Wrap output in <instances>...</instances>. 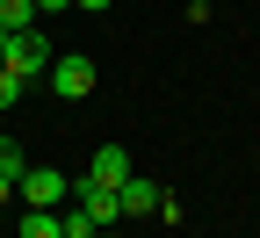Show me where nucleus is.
I'll return each instance as SVG.
<instances>
[{
  "instance_id": "f257e3e1",
  "label": "nucleus",
  "mask_w": 260,
  "mask_h": 238,
  "mask_svg": "<svg viewBox=\"0 0 260 238\" xmlns=\"http://www.w3.org/2000/svg\"><path fill=\"white\" fill-rule=\"evenodd\" d=\"M51 58H58V51L44 44V22H37V29H15L8 51H0V65H8L15 80H44V65H51Z\"/></svg>"
},
{
  "instance_id": "f03ea898",
  "label": "nucleus",
  "mask_w": 260,
  "mask_h": 238,
  "mask_svg": "<svg viewBox=\"0 0 260 238\" xmlns=\"http://www.w3.org/2000/svg\"><path fill=\"white\" fill-rule=\"evenodd\" d=\"M15 195L29 202V210H65V202H73V181L51 174V166H22V174H15Z\"/></svg>"
},
{
  "instance_id": "7ed1b4c3",
  "label": "nucleus",
  "mask_w": 260,
  "mask_h": 238,
  "mask_svg": "<svg viewBox=\"0 0 260 238\" xmlns=\"http://www.w3.org/2000/svg\"><path fill=\"white\" fill-rule=\"evenodd\" d=\"M51 94H58V101H80V94H94V58H80V51H58V58H51Z\"/></svg>"
},
{
  "instance_id": "20e7f679",
  "label": "nucleus",
  "mask_w": 260,
  "mask_h": 238,
  "mask_svg": "<svg viewBox=\"0 0 260 238\" xmlns=\"http://www.w3.org/2000/svg\"><path fill=\"white\" fill-rule=\"evenodd\" d=\"M116 202H123V224H138V217H159V188H152V181H138V174H130V181L116 188Z\"/></svg>"
},
{
  "instance_id": "39448f33",
  "label": "nucleus",
  "mask_w": 260,
  "mask_h": 238,
  "mask_svg": "<svg viewBox=\"0 0 260 238\" xmlns=\"http://www.w3.org/2000/svg\"><path fill=\"white\" fill-rule=\"evenodd\" d=\"M94 181H102V188H123L130 181V152L123 145H102V152H94Z\"/></svg>"
},
{
  "instance_id": "423d86ee",
  "label": "nucleus",
  "mask_w": 260,
  "mask_h": 238,
  "mask_svg": "<svg viewBox=\"0 0 260 238\" xmlns=\"http://www.w3.org/2000/svg\"><path fill=\"white\" fill-rule=\"evenodd\" d=\"M22 238H65V224H58V210H22V224H15Z\"/></svg>"
},
{
  "instance_id": "0eeeda50",
  "label": "nucleus",
  "mask_w": 260,
  "mask_h": 238,
  "mask_svg": "<svg viewBox=\"0 0 260 238\" xmlns=\"http://www.w3.org/2000/svg\"><path fill=\"white\" fill-rule=\"evenodd\" d=\"M0 29H37V0H0Z\"/></svg>"
},
{
  "instance_id": "6e6552de",
  "label": "nucleus",
  "mask_w": 260,
  "mask_h": 238,
  "mask_svg": "<svg viewBox=\"0 0 260 238\" xmlns=\"http://www.w3.org/2000/svg\"><path fill=\"white\" fill-rule=\"evenodd\" d=\"M58 224H65V238H94V231H102V224L80 210V202H65V217H58Z\"/></svg>"
},
{
  "instance_id": "1a4fd4ad",
  "label": "nucleus",
  "mask_w": 260,
  "mask_h": 238,
  "mask_svg": "<svg viewBox=\"0 0 260 238\" xmlns=\"http://www.w3.org/2000/svg\"><path fill=\"white\" fill-rule=\"evenodd\" d=\"M22 166H29V159H22V145H15V138H0V174H8V181H15V174H22Z\"/></svg>"
},
{
  "instance_id": "9d476101",
  "label": "nucleus",
  "mask_w": 260,
  "mask_h": 238,
  "mask_svg": "<svg viewBox=\"0 0 260 238\" xmlns=\"http://www.w3.org/2000/svg\"><path fill=\"white\" fill-rule=\"evenodd\" d=\"M22 87H29V80H15L8 65H0V109H15V101H22Z\"/></svg>"
},
{
  "instance_id": "9b49d317",
  "label": "nucleus",
  "mask_w": 260,
  "mask_h": 238,
  "mask_svg": "<svg viewBox=\"0 0 260 238\" xmlns=\"http://www.w3.org/2000/svg\"><path fill=\"white\" fill-rule=\"evenodd\" d=\"M58 8H73V0H37V22H44V15H58Z\"/></svg>"
},
{
  "instance_id": "f8f14e48",
  "label": "nucleus",
  "mask_w": 260,
  "mask_h": 238,
  "mask_svg": "<svg viewBox=\"0 0 260 238\" xmlns=\"http://www.w3.org/2000/svg\"><path fill=\"white\" fill-rule=\"evenodd\" d=\"M94 238H130V231H123V224H102V231H94Z\"/></svg>"
},
{
  "instance_id": "ddd939ff",
  "label": "nucleus",
  "mask_w": 260,
  "mask_h": 238,
  "mask_svg": "<svg viewBox=\"0 0 260 238\" xmlns=\"http://www.w3.org/2000/svg\"><path fill=\"white\" fill-rule=\"evenodd\" d=\"M73 8H109V0H73Z\"/></svg>"
},
{
  "instance_id": "4468645a",
  "label": "nucleus",
  "mask_w": 260,
  "mask_h": 238,
  "mask_svg": "<svg viewBox=\"0 0 260 238\" xmlns=\"http://www.w3.org/2000/svg\"><path fill=\"white\" fill-rule=\"evenodd\" d=\"M0 51H8V29H0Z\"/></svg>"
}]
</instances>
